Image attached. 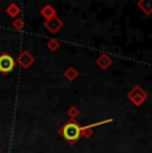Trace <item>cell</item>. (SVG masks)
<instances>
[{
	"label": "cell",
	"instance_id": "2",
	"mask_svg": "<svg viewBox=\"0 0 152 153\" xmlns=\"http://www.w3.org/2000/svg\"><path fill=\"white\" fill-rule=\"evenodd\" d=\"M13 67H15V60L10 55L4 53L0 56V72L8 73L13 69Z\"/></svg>",
	"mask_w": 152,
	"mask_h": 153
},
{
	"label": "cell",
	"instance_id": "1",
	"mask_svg": "<svg viewBox=\"0 0 152 153\" xmlns=\"http://www.w3.org/2000/svg\"><path fill=\"white\" fill-rule=\"evenodd\" d=\"M80 132H81L80 126L74 121H69L61 128V136L67 141H75L80 137Z\"/></svg>",
	"mask_w": 152,
	"mask_h": 153
}]
</instances>
